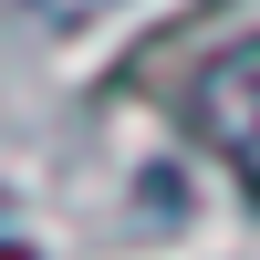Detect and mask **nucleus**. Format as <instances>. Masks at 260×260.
I'll return each mask as SVG.
<instances>
[{"label": "nucleus", "instance_id": "obj_1", "mask_svg": "<svg viewBox=\"0 0 260 260\" xmlns=\"http://www.w3.org/2000/svg\"><path fill=\"white\" fill-rule=\"evenodd\" d=\"M187 115H198V136L219 146L240 177H260V31L229 42V52H208L198 94H187Z\"/></svg>", "mask_w": 260, "mask_h": 260}, {"label": "nucleus", "instance_id": "obj_2", "mask_svg": "<svg viewBox=\"0 0 260 260\" xmlns=\"http://www.w3.org/2000/svg\"><path fill=\"white\" fill-rule=\"evenodd\" d=\"M52 31H83V21H104V11H125V0H31Z\"/></svg>", "mask_w": 260, "mask_h": 260}]
</instances>
